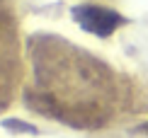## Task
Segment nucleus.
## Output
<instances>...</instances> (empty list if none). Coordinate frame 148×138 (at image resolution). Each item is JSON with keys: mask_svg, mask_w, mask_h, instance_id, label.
I'll use <instances>...</instances> for the list:
<instances>
[{"mask_svg": "<svg viewBox=\"0 0 148 138\" xmlns=\"http://www.w3.org/2000/svg\"><path fill=\"white\" fill-rule=\"evenodd\" d=\"M73 17L85 32L97 34V36H109L119 24H124V17L116 12L100 8V5H78L73 10Z\"/></svg>", "mask_w": 148, "mask_h": 138, "instance_id": "obj_2", "label": "nucleus"}, {"mask_svg": "<svg viewBox=\"0 0 148 138\" xmlns=\"http://www.w3.org/2000/svg\"><path fill=\"white\" fill-rule=\"evenodd\" d=\"M5 126L8 128H17V131H27V133H34V126H29V124H24V121H5Z\"/></svg>", "mask_w": 148, "mask_h": 138, "instance_id": "obj_3", "label": "nucleus"}, {"mask_svg": "<svg viewBox=\"0 0 148 138\" xmlns=\"http://www.w3.org/2000/svg\"><path fill=\"white\" fill-rule=\"evenodd\" d=\"M20 80V53L12 36L0 32V109L8 107Z\"/></svg>", "mask_w": 148, "mask_h": 138, "instance_id": "obj_1", "label": "nucleus"}]
</instances>
